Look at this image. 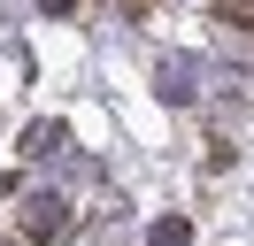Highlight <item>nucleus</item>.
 <instances>
[{
  "mask_svg": "<svg viewBox=\"0 0 254 246\" xmlns=\"http://www.w3.org/2000/svg\"><path fill=\"white\" fill-rule=\"evenodd\" d=\"M62 146H69V131H62V123H31V131H23V154H31V162H54Z\"/></svg>",
  "mask_w": 254,
  "mask_h": 246,
  "instance_id": "3",
  "label": "nucleus"
},
{
  "mask_svg": "<svg viewBox=\"0 0 254 246\" xmlns=\"http://www.w3.org/2000/svg\"><path fill=\"white\" fill-rule=\"evenodd\" d=\"M154 92H162L170 108H192V100H200V85H192V54H162V62H154Z\"/></svg>",
  "mask_w": 254,
  "mask_h": 246,
  "instance_id": "2",
  "label": "nucleus"
},
{
  "mask_svg": "<svg viewBox=\"0 0 254 246\" xmlns=\"http://www.w3.org/2000/svg\"><path fill=\"white\" fill-rule=\"evenodd\" d=\"M185 239H192V231H185V215H162V223L146 231V246H185Z\"/></svg>",
  "mask_w": 254,
  "mask_h": 246,
  "instance_id": "4",
  "label": "nucleus"
},
{
  "mask_svg": "<svg viewBox=\"0 0 254 246\" xmlns=\"http://www.w3.org/2000/svg\"><path fill=\"white\" fill-rule=\"evenodd\" d=\"M216 15H223V23H239V31H254V0H216Z\"/></svg>",
  "mask_w": 254,
  "mask_h": 246,
  "instance_id": "5",
  "label": "nucleus"
},
{
  "mask_svg": "<svg viewBox=\"0 0 254 246\" xmlns=\"http://www.w3.org/2000/svg\"><path fill=\"white\" fill-rule=\"evenodd\" d=\"M62 223H69V215H62V200H54V192H31V200L16 208V246H39V239H54Z\"/></svg>",
  "mask_w": 254,
  "mask_h": 246,
  "instance_id": "1",
  "label": "nucleus"
},
{
  "mask_svg": "<svg viewBox=\"0 0 254 246\" xmlns=\"http://www.w3.org/2000/svg\"><path fill=\"white\" fill-rule=\"evenodd\" d=\"M39 8H54V15H62V8H69V0H39Z\"/></svg>",
  "mask_w": 254,
  "mask_h": 246,
  "instance_id": "6",
  "label": "nucleus"
}]
</instances>
